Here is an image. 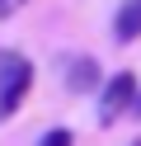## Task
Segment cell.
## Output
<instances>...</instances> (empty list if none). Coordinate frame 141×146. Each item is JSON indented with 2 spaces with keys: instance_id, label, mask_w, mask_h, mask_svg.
<instances>
[{
  "instance_id": "cell-1",
  "label": "cell",
  "mask_w": 141,
  "mask_h": 146,
  "mask_svg": "<svg viewBox=\"0 0 141 146\" xmlns=\"http://www.w3.org/2000/svg\"><path fill=\"white\" fill-rule=\"evenodd\" d=\"M136 80H132V71H118V76L103 85V99H99V123H113V118H122L127 108H136Z\"/></svg>"
},
{
  "instance_id": "cell-2",
  "label": "cell",
  "mask_w": 141,
  "mask_h": 146,
  "mask_svg": "<svg viewBox=\"0 0 141 146\" xmlns=\"http://www.w3.org/2000/svg\"><path fill=\"white\" fill-rule=\"evenodd\" d=\"M61 76H66V90H80V94L99 85V66H94L89 57H75V61H66V66H61Z\"/></svg>"
},
{
  "instance_id": "cell-3",
  "label": "cell",
  "mask_w": 141,
  "mask_h": 146,
  "mask_svg": "<svg viewBox=\"0 0 141 146\" xmlns=\"http://www.w3.org/2000/svg\"><path fill=\"white\" fill-rule=\"evenodd\" d=\"M113 33H118V42H136V38H141V0H127V5L118 10Z\"/></svg>"
},
{
  "instance_id": "cell-4",
  "label": "cell",
  "mask_w": 141,
  "mask_h": 146,
  "mask_svg": "<svg viewBox=\"0 0 141 146\" xmlns=\"http://www.w3.org/2000/svg\"><path fill=\"white\" fill-rule=\"evenodd\" d=\"M28 71H33V66H28L19 52H5V47H0V90H9L19 76H28Z\"/></svg>"
},
{
  "instance_id": "cell-5",
  "label": "cell",
  "mask_w": 141,
  "mask_h": 146,
  "mask_svg": "<svg viewBox=\"0 0 141 146\" xmlns=\"http://www.w3.org/2000/svg\"><path fill=\"white\" fill-rule=\"evenodd\" d=\"M28 85H33V71H28V76H19V80H14V85H9V90H0V118H9V113H14L19 104H24V94H28Z\"/></svg>"
},
{
  "instance_id": "cell-6",
  "label": "cell",
  "mask_w": 141,
  "mask_h": 146,
  "mask_svg": "<svg viewBox=\"0 0 141 146\" xmlns=\"http://www.w3.org/2000/svg\"><path fill=\"white\" fill-rule=\"evenodd\" d=\"M38 146H71V132H66V127H52V132H47Z\"/></svg>"
},
{
  "instance_id": "cell-7",
  "label": "cell",
  "mask_w": 141,
  "mask_h": 146,
  "mask_svg": "<svg viewBox=\"0 0 141 146\" xmlns=\"http://www.w3.org/2000/svg\"><path fill=\"white\" fill-rule=\"evenodd\" d=\"M9 5H14V0H0V19H5V14H9Z\"/></svg>"
},
{
  "instance_id": "cell-8",
  "label": "cell",
  "mask_w": 141,
  "mask_h": 146,
  "mask_svg": "<svg viewBox=\"0 0 141 146\" xmlns=\"http://www.w3.org/2000/svg\"><path fill=\"white\" fill-rule=\"evenodd\" d=\"M132 113H136V118H141V94H136V108H132Z\"/></svg>"
},
{
  "instance_id": "cell-9",
  "label": "cell",
  "mask_w": 141,
  "mask_h": 146,
  "mask_svg": "<svg viewBox=\"0 0 141 146\" xmlns=\"http://www.w3.org/2000/svg\"><path fill=\"white\" fill-rule=\"evenodd\" d=\"M136 146H141V141H136Z\"/></svg>"
}]
</instances>
